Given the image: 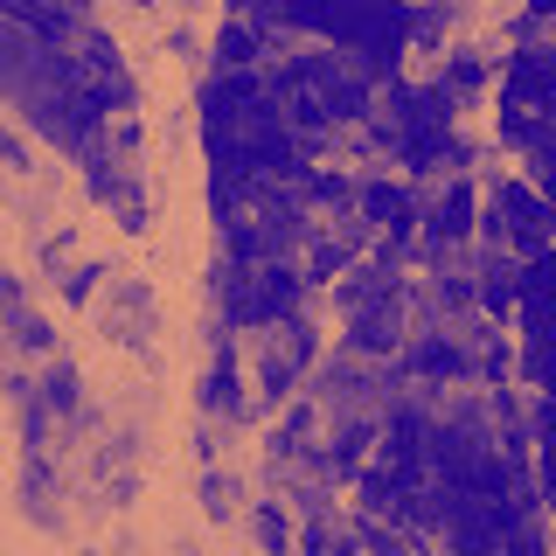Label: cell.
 Segmentation results:
<instances>
[{
  "instance_id": "obj_3",
  "label": "cell",
  "mask_w": 556,
  "mask_h": 556,
  "mask_svg": "<svg viewBox=\"0 0 556 556\" xmlns=\"http://www.w3.org/2000/svg\"><path fill=\"white\" fill-rule=\"evenodd\" d=\"M313 362V334L300 320H278L265 327V348H257V382H265L271 396H286L292 382H300V369Z\"/></svg>"
},
{
  "instance_id": "obj_2",
  "label": "cell",
  "mask_w": 556,
  "mask_h": 556,
  "mask_svg": "<svg viewBox=\"0 0 556 556\" xmlns=\"http://www.w3.org/2000/svg\"><path fill=\"white\" fill-rule=\"evenodd\" d=\"M341 320H348V334H355L362 355L396 348V334H404V286L390 278V265H369V271L341 278Z\"/></svg>"
},
{
  "instance_id": "obj_1",
  "label": "cell",
  "mask_w": 556,
  "mask_h": 556,
  "mask_svg": "<svg viewBox=\"0 0 556 556\" xmlns=\"http://www.w3.org/2000/svg\"><path fill=\"white\" fill-rule=\"evenodd\" d=\"M501 132L515 139V147H543L556 139V56H515L508 84H501Z\"/></svg>"
},
{
  "instance_id": "obj_4",
  "label": "cell",
  "mask_w": 556,
  "mask_h": 556,
  "mask_svg": "<svg viewBox=\"0 0 556 556\" xmlns=\"http://www.w3.org/2000/svg\"><path fill=\"white\" fill-rule=\"evenodd\" d=\"M529 161H535V188H543L549 208H556V139H543V147H535Z\"/></svg>"
}]
</instances>
